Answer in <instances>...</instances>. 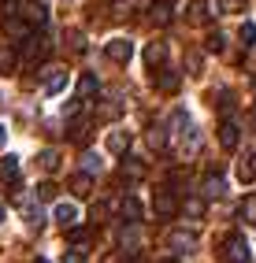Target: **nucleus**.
Returning a JSON list of instances; mask_svg holds the SVG:
<instances>
[{
    "instance_id": "obj_1",
    "label": "nucleus",
    "mask_w": 256,
    "mask_h": 263,
    "mask_svg": "<svg viewBox=\"0 0 256 263\" xmlns=\"http://www.w3.org/2000/svg\"><path fill=\"white\" fill-rule=\"evenodd\" d=\"M119 249H123V259H134L141 252V222H126L119 230Z\"/></svg>"
},
{
    "instance_id": "obj_2",
    "label": "nucleus",
    "mask_w": 256,
    "mask_h": 263,
    "mask_svg": "<svg viewBox=\"0 0 256 263\" xmlns=\"http://www.w3.org/2000/svg\"><path fill=\"white\" fill-rule=\"evenodd\" d=\"M197 245H200V237H197L193 230H171V234H167V249L175 252V256H190V252H197Z\"/></svg>"
},
{
    "instance_id": "obj_3",
    "label": "nucleus",
    "mask_w": 256,
    "mask_h": 263,
    "mask_svg": "<svg viewBox=\"0 0 256 263\" xmlns=\"http://www.w3.org/2000/svg\"><path fill=\"white\" fill-rule=\"evenodd\" d=\"M197 152H200V130L193 126V122H186V126L178 130V156L182 160H193Z\"/></svg>"
},
{
    "instance_id": "obj_4",
    "label": "nucleus",
    "mask_w": 256,
    "mask_h": 263,
    "mask_svg": "<svg viewBox=\"0 0 256 263\" xmlns=\"http://www.w3.org/2000/svg\"><path fill=\"white\" fill-rule=\"evenodd\" d=\"M48 48H52V41H48V37L30 33V37L23 41V60H26V63H41V60L48 56Z\"/></svg>"
},
{
    "instance_id": "obj_5",
    "label": "nucleus",
    "mask_w": 256,
    "mask_h": 263,
    "mask_svg": "<svg viewBox=\"0 0 256 263\" xmlns=\"http://www.w3.org/2000/svg\"><path fill=\"white\" fill-rule=\"evenodd\" d=\"M15 11H19L33 30H41V26L48 23V8H45V4H38V0H23V4H15Z\"/></svg>"
},
{
    "instance_id": "obj_6",
    "label": "nucleus",
    "mask_w": 256,
    "mask_h": 263,
    "mask_svg": "<svg viewBox=\"0 0 256 263\" xmlns=\"http://www.w3.org/2000/svg\"><path fill=\"white\" fill-rule=\"evenodd\" d=\"M104 56H108L112 63H130V56H134V45H130L126 37H112V41L104 45Z\"/></svg>"
},
{
    "instance_id": "obj_7",
    "label": "nucleus",
    "mask_w": 256,
    "mask_h": 263,
    "mask_svg": "<svg viewBox=\"0 0 256 263\" xmlns=\"http://www.w3.org/2000/svg\"><path fill=\"white\" fill-rule=\"evenodd\" d=\"M223 259H227V263H252V252H249V245H245L242 237H237V234H230Z\"/></svg>"
},
{
    "instance_id": "obj_8",
    "label": "nucleus",
    "mask_w": 256,
    "mask_h": 263,
    "mask_svg": "<svg viewBox=\"0 0 256 263\" xmlns=\"http://www.w3.org/2000/svg\"><path fill=\"white\" fill-rule=\"evenodd\" d=\"M41 85H45V93H60L63 85H67V71H63V67H45Z\"/></svg>"
},
{
    "instance_id": "obj_9",
    "label": "nucleus",
    "mask_w": 256,
    "mask_h": 263,
    "mask_svg": "<svg viewBox=\"0 0 256 263\" xmlns=\"http://www.w3.org/2000/svg\"><path fill=\"white\" fill-rule=\"evenodd\" d=\"M175 212H178L175 193H171V189H156V215H160V219H171Z\"/></svg>"
},
{
    "instance_id": "obj_10",
    "label": "nucleus",
    "mask_w": 256,
    "mask_h": 263,
    "mask_svg": "<svg viewBox=\"0 0 256 263\" xmlns=\"http://www.w3.org/2000/svg\"><path fill=\"white\" fill-rule=\"evenodd\" d=\"M200 197H208V200H219V197H227V182L219 178V174H208L200 185Z\"/></svg>"
},
{
    "instance_id": "obj_11",
    "label": "nucleus",
    "mask_w": 256,
    "mask_h": 263,
    "mask_svg": "<svg viewBox=\"0 0 256 263\" xmlns=\"http://www.w3.org/2000/svg\"><path fill=\"white\" fill-rule=\"evenodd\" d=\"M237 182H256V152H245L242 160H237Z\"/></svg>"
},
{
    "instance_id": "obj_12",
    "label": "nucleus",
    "mask_w": 256,
    "mask_h": 263,
    "mask_svg": "<svg viewBox=\"0 0 256 263\" xmlns=\"http://www.w3.org/2000/svg\"><path fill=\"white\" fill-rule=\"evenodd\" d=\"M119 215H123V222H141V200L138 197H123Z\"/></svg>"
},
{
    "instance_id": "obj_13",
    "label": "nucleus",
    "mask_w": 256,
    "mask_h": 263,
    "mask_svg": "<svg viewBox=\"0 0 256 263\" xmlns=\"http://www.w3.org/2000/svg\"><path fill=\"white\" fill-rule=\"evenodd\" d=\"M141 60H145L149 67H160V63L167 60V45H163V41H152V45H145V52H141Z\"/></svg>"
},
{
    "instance_id": "obj_14",
    "label": "nucleus",
    "mask_w": 256,
    "mask_h": 263,
    "mask_svg": "<svg viewBox=\"0 0 256 263\" xmlns=\"http://www.w3.org/2000/svg\"><path fill=\"white\" fill-rule=\"evenodd\" d=\"M15 178H19V160L4 156V160H0V185H15Z\"/></svg>"
},
{
    "instance_id": "obj_15",
    "label": "nucleus",
    "mask_w": 256,
    "mask_h": 263,
    "mask_svg": "<svg viewBox=\"0 0 256 263\" xmlns=\"http://www.w3.org/2000/svg\"><path fill=\"white\" fill-rule=\"evenodd\" d=\"M126 148H130V134L126 130H112L108 134V152L112 156H126Z\"/></svg>"
},
{
    "instance_id": "obj_16",
    "label": "nucleus",
    "mask_w": 256,
    "mask_h": 263,
    "mask_svg": "<svg viewBox=\"0 0 256 263\" xmlns=\"http://www.w3.org/2000/svg\"><path fill=\"white\" fill-rule=\"evenodd\" d=\"M160 78H156V85H160V93H178V85H182V78H178V71H171V67H160Z\"/></svg>"
},
{
    "instance_id": "obj_17",
    "label": "nucleus",
    "mask_w": 256,
    "mask_h": 263,
    "mask_svg": "<svg viewBox=\"0 0 256 263\" xmlns=\"http://www.w3.org/2000/svg\"><path fill=\"white\" fill-rule=\"evenodd\" d=\"M145 145H149L152 152H163V148H167V130H163V126H149V130H145Z\"/></svg>"
},
{
    "instance_id": "obj_18",
    "label": "nucleus",
    "mask_w": 256,
    "mask_h": 263,
    "mask_svg": "<svg viewBox=\"0 0 256 263\" xmlns=\"http://www.w3.org/2000/svg\"><path fill=\"white\" fill-rule=\"evenodd\" d=\"M212 15H215L212 11V0H193V4H190V19L193 23H208Z\"/></svg>"
},
{
    "instance_id": "obj_19",
    "label": "nucleus",
    "mask_w": 256,
    "mask_h": 263,
    "mask_svg": "<svg viewBox=\"0 0 256 263\" xmlns=\"http://www.w3.org/2000/svg\"><path fill=\"white\" fill-rule=\"evenodd\" d=\"M219 141H223L227 148H237V141H242V134H237V122H223V126H219Z\"/></svg>"
},
{
    "instance_id": "obj_20",
    "label": "nucleus",
    "mask_w": 256,
    "mask_h": 263,
    "mask_svg": "<svg viewBox=\"0 0 256 263\" xmlns=\"http://www.w3.org/2000/svg\"><path fill=\"white\" fill-rule=\"evenodd\" d=\"M89 189H93V174L89 171H85V174L78 171L75 182H71V193H75V197H89Z\"/></svg>"
},
{
    "instance_id": "obj_21",
    "label": "nucleus",
    "mask_w": 256,
    "mask_h": 263,
    "mask_svg": "<svg viewBox=\"0 0 256 263\" xmlns=\"http://www.w3.org/2000/svg\"><path fill=\"white\" fill-rule=\"evenodd\" d=\"M52 215H56V222H60V226H75V219H78L75 204H56V208H52Z\"/></svg>"
},
{
    "instance_id": "obj_22",
    "label": "nucleus",
    "mask_w": 256,
    "mask_h": 263,
    "mask_svg": "<svg viewBox=\"0 0 256 263\" xmlns=\"http://www.w3.org/2000/svg\"><path fill=\"white\" fill-rule=\"evenodd\" d=\"M171 15H175V11H171V4H167V0H160V4H152V15H149V19L156 23V26H167Z\"/></svg>"
},
{
    "instance_id": "obj_23",
    "label": "nucleus",
    "mask_w": 256,
    "mask_h": 263,
    "mask_svg": "<svg viewBox=\"0 0 256 263\" xmlns=\"http://www.w3.org/2000/svg\"><path fill=\"white\" fill-rule=\"evenodd\" d=\"M237 215H242L245 226H256V197H245L242 208H237Z\"/></svg>"
},
{
    "instance_id": "obj_24",
    "label": "nucleus",
    "mask_w": 256,
    "mask_h": 263,
    "mask_svg": "<svg viewBox=\"0 0 256 263\" xmlns=\"http://www.w3.org/2000/svg\"><path fill=\"white\" fill-rule=\"evenodd\" d=\"M89 97H97V78L93 74H82L78 78V100H89Z\"/></svg>"
},
{
    "instance_id": "obj_25",
    "label": "nucleus",
    "mask_w": 256,
    "mask_h": 263,
    "mask_svg": "<svg viewBox=\"0 0 256 263\" xmlns=\"http://www.w3.org/2000/svg\"><path fill=\"white\" fill-rule=\"evenodd\" d=\"M89 241H93V234H85V230H71L67 234V245H71V249H89Z\"/></svg>"
},
{
    "instance_id": "obj_26",
    "label": "nucleus",
    "mask_w": 256,
    "mask_h": 263,
    "mask_svg": "<svg viewBox=\"0 0 256 263\" xmlns=\"http://www.w3.org/2000/svg\"><path fill=\"white\" fill-rule=\"evenodd\" d=\"M15 63H19V60H15V52H11L8 45H0V74H11Z\"/></svg>"
},
{
    "instance_id": "obj_27",
    "label": "nucleus",
    "mask_w": 256,
    "mask_h": 263,
    "mask_svg": "<svg viewBox=\"0 0 256 263\" xmlns=\"http://www.w3.org/2000/svg\"><path fill=\"white\" fill-rule=\"evenodd\" d=\"M182 215H190V219L204 215V197H190V200L182 204Z\"/></svg>"
},
{
    "instance_id": "obj_28",
    "label": "nucleus",
    "mask_w": 256,
    "mask_h": 263,
    "mask_svg": "<svg viewBox=\"0 0 256 263\" xmlns=\"http://www.w3.org/2000/svg\"><path fill=\"white\" fill-rule=\"evenodd\" d=\"M38 160H41V167H45V171H52V174L60 171V152H52V148H45Z\"/></svg>"
},
{
    "instance_id": "obj_29",
    "label": "nucleus",
    "mask_w": 256,
    "mask_h": 263,
    "mask_svg": "<svg viewBox=\"0 0 256 263\" xmlns=\"http://www.w3.org/2000/svg\"><path fill=\"white\" fill-rule=\"evenodd\" d=\"M26 222L30 226H41V208L33 204V200H26Z\"/></svg>"
},
{
    "instance_id": "obj_30",
    "label": "nucleus",
    "mask_w": 256,
    "mask_h": 263,
    "mask_svg": "<svg viewBox=\"0 0 256 263\" xmlns=\"http://www.w3.org/2000/svg\"><path fill=\"white\" fill-rule=\"evenodd\" d=\"M204 48H208V52H223V33H208Z\"/></svg>"
},
{
    "instance_id": "obj_31",
    "label": "nucleus",
    "mask_w": 256,
    "mask_h": 263,
    "mask_svg": "<svg viewBox=\"0 0 256 263\" xmlns=\"http://www.w3.org/2000/svg\"><path fill=\"white\" fill-rule=\"evenodd\" d=\"M82 167H85V171L93 174V171L100 167V156H97V152H85V156H82Z\"/></svg>"
},
{
    "instance_id": "obj_32",
    "label": "nucleus",
    "mask_w": 256,
    "mask_h": 263,
    "mask_svg": "<svg viewBox=\"0 0 256 263\" xmlns=\"http://www.w3.org/2000/svg\"><path fill=\"white\" fill-rule=\"evenodd\" d=\"M242 41L245 45H256V23H245L242 26Z\"/></svg>"
},
{
    "instance_id": "obj_33",
    "label": "nucleus",
    "mask_w": 256,
    "mask_h": 263,
    "mask_svg": "<svg viewBox=\"0 0 256 263\" xmlns=\"http://www.w3.org/2000/svg\"><path fill=\"white\" fill-rule=\"evenodd\" d=\"M123 160H126V156H123ZM141 171H145V167H141V163H134V160H126V163H123V174H130V178H138Z\"/></svg>"
},
{
    "instance_id": "obj_34",
    "label": "nucleus",
    "mask_w": 256,
    "mask_h": 263,
    "mask_svg": "<svg viewBox=\"0 0 256 263\" xmlns=\"http://www.w3.org/2000/svg\"><path fill=\"white\" fill-rule=\"evenodd\" d=\"M186 67H190V74H200V71H197V67H200V56H197V52L186 56Z\"/></svg>"
},
{
    "instance_id": "obj_35",
    "label": "nucleus",
    "mask_w": 256,
    "mask_h": 263,
    "mask_svg": "<svg viewBox=\"0 0 256 263\" xmlns=\"http://www.w3.org/2000/svg\"><path fill=\"white\" fill-rule=\"evenodd\" d=\"M52 193H56V185H52V182H45V185L38 189V197H41V200H52Z\"/></svg>"
},
{
    "instance_id": "obj_36",
    "label": "nucleus",
    "mask_w": 256,
    "mask_h": 263,
    "mask_svg": "<svg viewBox=\"0 0 256 263\" xmlns=\"http://www.w3.org/2000/svg\"><path fill=\"white\" fill-rule=\"evenodd\" d=\"M82 259H85V256H78V252H67V256H63V263H82Z\"/></svg>"
},
{
    "instance_id": "obj_37",
    "label": "nucleus",
    "mask_w": 256,
    "mask_h": 263,
    "mask_svg": "<svg viewBox=\"0 0 256 263\" xmlns=\"http://www.w3.org/2000/svg\"><path fill=\"white\" fill-rule=\"evenodd\" d=\"M8 141V130H4V122H0V145H4Z\"/></svg>"
},
{
    "instance_id": "obj_38",
    "label": "nucleus",
    "mask_w": 256,
    "mask_h": 263,
    "mask_svg": "<svg viewBox=\"0 0 256 263\" xmlns=\"http://www.w3.org/2000/svg\"><path fill=\"white\" fill-rule=\"evenodd\" d=\"M104 263H123V256H108V259H104Z\"/></svg>"
},
{
    "instance_id": "obj_39",
    "label": "nucleus",
    "mask_w": 256,
    "mask_h": 263,
    "mask_svg": "<svg viewBox=\"0 0 256 263\" xmlns=\"http://www.w3.org/2000/svg\"><path fill=\"white\" fill-rule=\"evenodd\" d=\"M0 222H4V204H0Z\"/></svg>"
},
{
    "instance_id": "obj_40",
    "label": "nucleus",
    "mask_w": 256,
    "mask_h": 263,
    "mask_svg": "<svg viewBox=\"0 0 256 263\" xmlns=\"http://www.w3.org/2000/svg\"><path fill=\"white\" fill-rule=\"evenodd\" d=\"M33 263H48V259H33Z\"/></svg>"
},
{
    "instance_id": "obj_41",
    "label": "nucleus",
    "mask_w": 256,
    "mask_h": 263,
    "mask_svg": "<svg viewBox=\"0 0 256 263\" xmlns=\"http://www.w3.org/2000/svg\"><path fill=\"white\" fill-rule=\"evenodd\" d=\"M252 89H256V82H252Z\"/></svg>"
},
{
    "instance_id": "obj_42",
    "label": "nucleus",
    "mask_w": 256,
    "mask_h": 263,
    "mask_svg": "<svg viewBox=\"0 0 256 263\" xmlns=\"http://www.w3.org/2000/svg\"><path fill=\"white\" fill-rule=\"evenodd\" d=\"M167 263H175V259H167Z\"/></svg>"
}]
</instances>
